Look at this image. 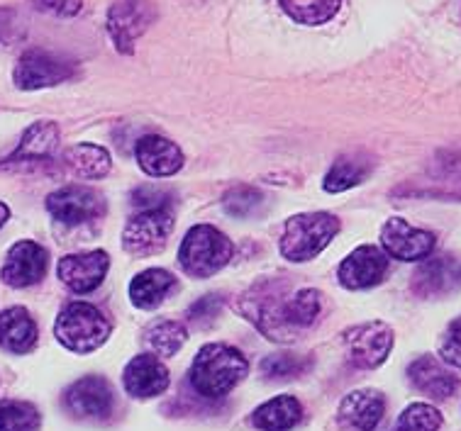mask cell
<instances>
[{
	"label": "cell",
	"mask_w": 461,
	"mask_h": 431,
	"mask_svg": "<svg viewBox=\"0 0 461 431\" xmlns=\"http://www.w3.org/2000/svg\"><path fill=\"white\" fill-rule=\"evenodd\" d=\"M240 310L267 339L291 344L318 324L322 315V292L315 288L291 292L285 281L267 278L244 292Z\"/></svg>",
	"instance_id": "obj_1"
},
{
	"label": "cell",
	"mask_w": 461,
	"mask_h": 431,
	"mask_svg": "<svg viewBox=\"0 0 461 431\" xmlns=\"http://www.w3.org/2000/svg\"><path fill=\"white\" fill-rule=\"evenodd\" d=\"M249 373V361L240 348L230 344H208L198 351L191 365V385L208 400L230 395Z\"/></svg>",
	"instance_id": "obj_2"
},
{
	"label": "cell",
	"mask_w": 461,
	"mask_h": 431,
	"mask_svg": "<svg viewBox=\"0 0 461 431\" xmlns=\"http://www.w3.org/2000/svg\"><path fill=\"white\" fill-rule=\"evenodd\" d=\"M113 324L91 302H71L54 322V334L61 346L74 354H93L110 339Z\"/></svg>",
	"instance_id": "obj_3"
},
{
	"label": "cell",
	"mask_w": 461,
	"mask_h": 431,
	"mask_svg": "<svg viewBox=\"0 0 461 431\" xmlns=\"http://www.w3.org/2000/svg\"><path fill=\"white\" fill-rule=\"evenodd\" d=\"M337 232H339V220L330 212L295 215L285 222L284 237H281V254L294 264L311 261L328 249Z\"/></svg>",
	"instance_id": "obj_4"
},
{
	"label": "cell",
	"mask_w": 461,
	"mask_h": 431,
	"mask_svg": "<svg viewBox=\"0 0 461 431\" xmlns=\"http://www.w3.org/2000/svg\"><path fill=\"white\" fill-rule=\"evenodd\" d=\"M232 254H235V247L225 234L210 224H198L181 241L178 261L188 275L210 278L232 261Z\"/></svg>",
	"instance_id": "obj_5"
},
{
	"label": "cell",
	"mask_w": 461,
	"mask_h": 431,
	"mask_svg": "<svg viewBox=\"0 0 461 431\" xmlns=\"http://www.w3.org/2000/svg\"><path fill=\"white\" fill-rule=\"evenodd\" d=\"M174 212L171 208L140 210L130 217L122 232V247L132 256H151L167 247L168 237L174 232Z\"/></svg>",
	"instance_id": "obj_6"
},
{
	"label": "cell",
	"mask_w": 461,
	"mask_h": 431,
	"mask_svg": "<svg viewBox=\"0 0 461 431\" xmlns=\"http://www.w3.org/2000/svg\"><path fill=\"white\" fill-rule=\"evenodd\" d=\"M74 74L76 67L67 58L44 49H30L17 61L13 81L20 91H42L64 84Z\"/></svg>",
	"instance_id": "obj_7"
},
{
	"label": "cell",
	"mask_w": 461,
	"mask_h": 431,
	"mask_svg": "<svg viewBox=\"0 0 461 431\" xmlns=\"http://www.w3.org/2000/svg\"><path fill=\"white\" fill-rule=\"evenodd\" d=\"M154 5L149 0H115L108 10V34L122 54H132L134 42L154 22Z\"/></svg>",
	"instance_id": "obj_8"
},
{
	"label": "cell",
	"mask_w": 461,
	"mask_h": 431,
	"mask_svg": "<svg viewBox=\"0 0 461 431\" xmlns=\"http://www.w3.org/2000/svg\"><path fill=\"white\" fill-rule=\"evenodd\" d=\"M347 358L352 365L371 371L384 364L393 348V329L386 322H366L344 334Z\"/></svg>",
	"instance_id": "obj_9"
},
{
	"label": "cell",
	"mask_w": 461,
	"mask_h": 431,
	"mask_svg": "<svg viewBox=\"0 0 461 431\" xmlns=\"http://www.w3.org/2000/svg\"><path fill=\"white\" fill-rule=\"evenodd\" d=\"M64 407L78 419H105L115 409V390L103 375H86L68 385Z\"/></svg>",
	"instance_id": "obj_10"
},
{
	"label": "cell",
	"mask_w": 461,
	"mask_h": 431,
	"mask_svg": "<svg viewBox=\"0 0 461 431\" xmlns=\"http://www.w3.org/2000/svg\"><path fill=\"white\" fill-rule=\"evenodd\" d=\"M50 215L61 224H86L105 215V198L86 185H67L47 198Z\"/></svg>",
	"instance_id": "obj_11"
},
{
	"label": "cell",
	"mask_w": 461,
	"mask_h": 431,
	"mask_svg": "<svg viewBox=\"0 0 461 431\" xmlns=\"http://www.w3.org/2000/svg\"><path fill=\"white\" fill-rule=\"evenodd\" d=\"M50 271V254L42 244L23 239L13 244L0 268V278L10 288H30L42 281Z\"/></svg>",
	"instance_id": "obj_12"
},
{
	"label": "cell",
	"mask_w": 461,
	"mask_h": 431,
	"mask_svg": "<svg viewBox=\"0 0 461 431\" xmlns=\"http://www.w3.org/2000/svg\"><path fill=\"white\" fill-rule=\"evenodd\" d=\"M381 247L386 256L398 261H425L435 251V234L393 217L381 229Z\"/></svg>",
	"instance_id": "obj_13"
},
{
	"label": "cell",
	"mask_w": 461,
	"mask_h": 431,
	"mask_svg": "<svg viewBox=\"0 0 461 431\" xmlns=\"http://www.w3.org/2000/svg\"><path fill=\"white\" fill-rule=\"evenodd\" d=\"M388 274V256L386 251L376 249V247H359L354 249L349 256L344 258L337 278L347 291H364V288H374L384 281Z\"/></svg>",
	"instance_id": "obj_14"
},
{
	"label": "cell",
	"mask_w": 461,
	"mask_h": 431,
	"mask_svg": "<svg viewBox=\"0 0 461 431\" xmlns=\"http://www.w3.org/2000/svg\"><path fill=\"white\" fill-rule=\"evenodd\" d=\"M110 268V256L105 251H88V254H71L59 261V274L61 283L71 288L78 295L93 292L103 283V278L108 275Z\"/></svg>",
	"instance_id": "obj_15"
},
{
	"label": "cell",
	"mask_w": 461,
	"mask_h": 431,
	"mask_svg": "<svg viewBox=\"0 0 461 431\" xmlns=\"http://www.w3.org/2000/svg\"><path fill=\"white\" fill-rule=\"evenodd\" d=\"M461 285V264L454 256L425 258L412 275V292L420 298H445Z\"/></svg>",
	"instance_id": "obj_16"
},
{
	"label": "cell",
	"mask_w": 461,
	"mask_h": 431,
	"mask_svg": "<svg viewBox=\"0 0 461 431\" xmlns=\"http://www.w3.org/2000/svg\"><path fill=\"white\" fill-rule=\"evenodd\" d=\"M122 385H125L130 398L149 400L167 392L168 385H171V375H168L167 365L159 361V356L142 354V356H134L125 365Z\"/></svg>",
	"instance_id": "obj_17"
},
{
	"label": "cell",
	"mask_w": 461,
	"mask_h": 431,
	"mask_svg": "<svg viewBox=\"0 0 461 431\" xmlns=\"http://www.w3.org/2000/svg\"><path fill=\"white\" fill-rule=\"evenodd\" d=\"M386 398L378 390H354L339 405L337 419L347 431H374L384 419Z\"/></svg>",
	"instance_id": "obj_18"
},
{
	"label": "cell",
	"mask_w": 461,
	"mask_h": 431,
	"mask_svg": "<svg viewBox=\"0 0 461 431\" xmlns=\"http://www.w3.org/2000/svg\"><path fill=\"white\" fill-rule=\"evenodd\" d=\"M137 164L151 178H168L184 168V151L161 134H147L134 149Z\"/></svg>",
	"instance_id": "obj_19"
},
{
	"label": "cell",
	"mask_w": 461,
	"mask_h": 431,
	"mask_svg": "<svg viewBox=\"0 0 461 431\" xmlns=\"http://www.w3.org/2000/svg\"><path fill=\"white\" fill-rule=\"evenodd\" d=\"M57 144H59V127L54 125L51 120L34 122L32 127H27V132L23 134L17 149L5 158L3 168L23 166V164H47V161L54 158Z\"/></svg>",
	"instance_id": "obj_20"
},
{
	"label": "cell",
	"mask_w": 461,
	"mask_h": 431,
	"mask_svg": "<svg viewBox=\"0 0 461 431\" xmlns=\"http://www.w3.org/2000/svg\"><path fill=\"white\" fill-rule=\"evenodd\" d=\"M408 378H411L412 388L432 400L452 398L459 388V378L445 364H439L435 356L415 358L408 365Z\"/></svg>",
	"instance_id": "obj_21"
},
{
	"label": "cell",
	"mask_w": 461,
	"mask_h": 431,
	"mask_svg": "<svg viewBox=\"0 0 461 431\" xmlns=\"http://www.w3.org/2000/svg\"><path fill=\"white\" fill-rule=\"evenodd\" d=\"M37 322L25 307H8L0 312V346L10 354H30L37 346Z\"/></svg>",
	"instance_id": "obj_22"
},
{
	"label": "cell",
	"mask_w": 461,
	"mask_h": 431,
	"mask_svg": "<svg viewBox=\"0 0 461 431\" xmlns=\"http://www.w3.org/2000/svg\"><path fill=\"white\" fill-rule=\"evenodd\" d=\"M303 419V405L294 395H278L257 407L252 427L259 431H291Z\"/></svg>",
	"instance_id": "obj_23"
},
{
	"label": "cell",
	"mask_w": 461,
	"mask_h": 431,
	"mask_svg": "<svg viewBox=\"0 0 461 431\" xmlns=\"http://www.w3.org/2000/svg\"><path fill=\"white\" fill-rule=\"evenodd\" d=\"M176 288V278L164 271V268H149L142 271L140 275H134V281L130 283V300L134 307L140 310H154L159 307L167 295Z\"/></svg>",
	"instance_id": "obj_24"
},
{
	"label": "cell",
	"mask_w": 461,
	"mask_h": 431,
	"mask_svg": "<svg viewBox=\"0 0 461 431\" xmlns=\"http://www.w3.org/2000/svg\"><path fill=\"white\" fill-rule=\"evenodd\" d=\"M67 166L74 171L78 178H103L113 168V158L98 144H76L64 154Z\"/></svg>",
	"instance_id": "obj_25"
},
{
	"label": "cell",
	"mask_w": 461,
	"mask_h": 431,
	"mask_svg": "<svg viewBox=\"0 0 461 431\" xmlns=\"http://www.w3.org/2000/svg\"><path fill=\"white\" fill-rule=\"evenodd\" d=\"M285 15L298 25H325L342 8V0H278Z\"/></svg>",
	"instance_id": "obj_26"
},
{
	"label": "cell",
	"mask_w": 461,
	"mask_h": 431,
	"mask_svg": "<svg viewBox=\"0 0 461 431\" xmlns=\"http://www.w3.org/2000/svg\"><path fill=\"white\" fill-rule=\"evenodd\" d=\"M185 339H188V329L174 319H161L144 332V344L154 356L159 358H171L174 354H178Z\"/></svg>",
	"instance_id": "obj_27"
},
{
	"label": "cell",
	"mask_w": 461,
	"mask_h": 431,
	"mask_svg": "<svg viewBox=\"0 0 461 431\" xmlns=\"http://www.w3.org/2000/svg\"><path fill=\"white\" fill-rule=\"evenodd\" d=\"M371 171V161L366 157H339L325 175L322 188L328 193H344L359 185Z\"/></svg>",
	"instance_id": "obj_28"
},
{
	"label": "cell",
	"mask_w": 461,
	"mask_h": 431,
	"mask_svg": "<svg viewBox=\"0 0 461 431\" xmlns=\"http://www.w3.org/2000/svg\"><path fill=\"white\" fill-rule=\"evenodd\" d=\"M42 415L32 402L8 400L0 405V431H40Z\"/></svg>",
	"instance_id": "obj_29"
},
{
	"label": "cell",
	"mask_w": 461,
	"mask_h": 431,
	"mask_svg": "<svg viewBox=\"0 0 461 431\" xmlns=\"http://www.w3.org/2000/svg\"><path fill=\"white\" fill-rule=\"evenodd\" d=\"M312 365V358L301 356V354H274L261 361V375L274 378V381H288V378H301L308 373Z\"/></svg>",
	"instance_id": "obj_30"
},
{
	"label": "cell",
	"mask_w": 461,
	"mask_h": 431,
	"mask_svg": "<svg viewBox=\"0 0 461 431\" xmlns=\"http://www.w3.org/2000/svg\"><path fill=\"white\" fill-rule=\"evenodd\" d=\"M439 427H442L439 409L428 402H415L402 409L395 431H439Z\"/></svg>",
	"instance_id": "obj_31"
},
{
	"label": "cell",
	"mask_w": 461,
	"mask_h": 431,
	"mask_svg": "<svg viewBox=\"0 0 461 431\" xmlns=\"http://www.w3.org/2000/svg\"><path fill=\"white\" fill-rule=\"evenodd\" d=\"M264 202L259 191H254L249 185H240L235 191H230L222 200V205H225V212L232 217H249L254 215L259 205Z\"/></svg>",
	"instance_id": "obj_32"
},
{
	"label": "cell",
	"mask_w": 461,
	"mask_h": 431,
	"mask_svg": "<svg viewBox=\"0 0 461 431\" xmlns=\"http://www.w3.org/2000/svg\"><path fill=\"white\" fill-rule=\"evenodd\" d=\"M25 20L13 8H0V49H10L13 44L25 40Z\"/></svg>",
	"instance_id": "obj_33"
},
{
	"label": "cell",
	"mask_w": 461,
	"mask_h": 431,
	"mask_svg": "<svg viewBox=\"0 0 461 431\" xmlns=\"http://www.w3.org/2000/svg\"><path fill=\"white\" fill-rule=\"evenodd\" d=\"M40 13L57 17H76L84 10V0H30Z\"/></svg>",
	"instance_id": "obj_34"
},
{
	"label": "cell",
	"mask_w": 461,
	"mask_h": 431,
	"mask_svg": "<svg viewBox=\"0 0 461 431\" xmlns=\"http://www.w3.org/2000/svg\"><path fill=\"white\" fill-rule=\"evenodd\" d=\"M220 305H222V300L220 295H205L195 302L191 310H188V315H191V322L195 324H208L212 322L220 312Z\"/></svg>",
	"instance_id": "obj_35"
},
{
	"label": "cell",
	"mask_w": 461,
	"mask_h": 431,
	"mask_svg": "<svg viewBox=\"0 0 461 431\" xmlns=\"http://www.w3.org/2000/svg\"><path fill=\"white\" fill-rule=\"evenodd\" d=\"M439 354H442V361L454 368H459L461 371V334L452 332V329H447L445 339L439 344Z\"/></svg>",
	"instance_id": "obj_36"
},
{
	"label": "cell",
	"mask_w": 461,
	"mask_h": 431,
	"mask_svg": "<svg viewBox=\"0 0 461 431\" xmlns=\"http://www.w3.org/2000/svg\"><path fill=\"white\" fill-rule=\"evenodd\" d=\"M10 220V208L5 202H0V227H5V222Z\"/></svg>",
	"instance_id": "obj_37"
},
{
	"label": "cell",
	"mask_w": 461,
	"mask_h": 431,
	"mask_svg": "<svg viewBox=\"0 0 461 431\" xmlns=\"http://www.w3.org/2000/svg\"><path fill=\"white\" fill-rule=\"evenodd\" d=\"M449 329H452V332H459L461 334V317H459V319H454V322L449 324Z\"/></svg>",
	"instance_id": "obj_38"
}]
</instances>
